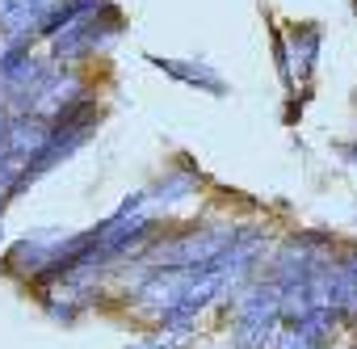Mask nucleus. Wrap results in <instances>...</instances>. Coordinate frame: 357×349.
<instances>
[{"instance_id": "f257e3e1", "label": "nucleus", "mask_w": 357, "mask_h": 349, "mask_svg": "<svg viewBox=\"0 0 357 349\" xmlns=\"http://www.w3.org/2000/svg\"><path fill=\"white\" fill-rule=\"evenodd\" d=\"M278 328V286L252 282L236 299V349H265Z\"/></svg>"}, {"instance_id": "f03ea898", "label": "nucleus", "mask_w": 357, "mask_h": 349, "mask_svg": "<svg viewBox=\"0 0 357 349\" xmlns=\"http://www.w3.org/2000/svg\"><path fill=\"white\" fill-rule=\"evenodd\" d=\"M236 232L231 228H206V232H185L168 244L155 248V269H202L211 261H219L231 248Z\"/></svg>"}, {"instance_id": "7ed1b4c3", "label": "nucleus", "mask_w": 357, "mask_h": 349, "mask_svg": "<svg viewBox=\"0 0 357 349\" xmlns=\"http://www.w3.org/2000/svg\"><path fill=\"white\" fill-rule=\"evenodd\" d=\"M122 26V13L109 5L97 9V13H84L80 22H72L63 34H55V59H80V55H93L97 47H105Z\"/></svg>"}, {"instance_id": "20e7f679", "label": "nucleus", "mask_w": 357, "mask_h": 349, "mask_svg": "<svg viewBox=\"0 0 357 349\" xmlns=\"http://www.w3.org/2000/svg\"><path fill=\"white\" fill-rule=\"evenodd\" d=\"M147 64H155L160 72H168V76H176V80H185V84L202 89V93H215V97H223V93H227L223 76H219V72H211L206 64H190V59H155V55H151Z\"/></svg>"}, {"instance_id": "39448f33", "label": "nucleus", "mask_w": 357, "mask_h": 349, "mask_svg": "<svg viewBox=\"0 0 357 349\" xmlns=\"http://www.w3.org/2000/svg\"><path fill=\"white\" fill-rule=\"evenodd\" d=\"M47 13H51V0H0V26L13 38L26 34L30 26H43Z\"/></svg>"}, {"instance_id": "423d86ee", "label": "nucleus", "mask_w": 357, "mask_h": 349, "mask_svg": "<svg viewBox=\"0 0 357 349\" xmlns=\"http://www.w3.org/2000/svg\"><path fill=\"white\" fill-rule=\"evenodd\" d=\"M101 5H105V0H63V5H55V9L43 17V26H38V30H43L47 38H55V34H63L72 22H80L84 13H97Z\"/></svg>"}, {"instance_id": "0eeeda50", "label": "nucleus", "mask_w": 357, "mask_h": 349, "mask_svg": "<svg viewBox=\"0 0 357 349\" xmlns=\"http://www.w3.org/2000/svg\"><path fill=\"white\" fill-rule=\"evenodd\" d=\"M315 55H319V30L315 26H294V59H298V68L311 72Z\"/></svg>"}, {"instance_id": "6e6552de", "label": "nucleus", "mask_w": 357, "mask_h": 349, "mask_svg": "<svg viewBox=\"0 0 357 349\" xmlns=\"http://www.w3.org/2000/svg\"><path fill=\"white\" fill-rule=\"evenodd\" d=\"M130 349H172V336H168V332H160V336H151V341H139V345H130Z\"/></svg>"}]
</instances>
